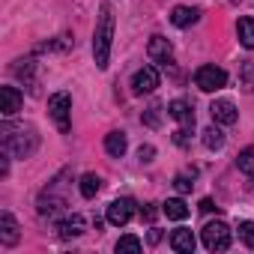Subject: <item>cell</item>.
Segmentation results:
<instances>
[{
	"instance_id": "cell-9",
	"label": "cell",
	"mask_w": 254,
	"mask_h": 254,
	"mask_svg": "<svg viewBox=\"0 0 254 254\" xmlns=\"http://www.w3.org/2000/svg\"><path fill=\"white\" fill-rule=\"evenodd\" d=\"M156 87H159V69H156V66H144V69L135 72V78H132V93H135V96L153 93Z\"/></svg>"
},
{
	"instance_id": "cell-23",
	"label": "cell",
	"mask_w": 254,
	"mask_h": 254,
	"mask_svg": "<svg viewBox=\"0 0 254 254\" xmlns=\"http://www.w3.org/2000/svg\"><path fill=\"white\" fill-rule=\"evenodd\" d=\"M33 60H18V66H15V75L21 78V81H27V90H36V81H33Z\"/></svg>"
},
{
	"instance_id": "cell-11",
	"label": "cell",
	"mask_w": 254,
	"mask_h": 254,
	"mask_svg": "<svg viewBox=\"0 0 254 254\" xmlns=\"http://www.w3.org/2000/svg\"><path fill=\"white\" fill-rule=\"evenodd\" d=\"M0 99H3V105H0L3 117H15L21 111V102H24V96L18 93V87H0Z\"/></svg>"
},
{
	"instance_id": "cell-27",
	"label": "cell",
	"mask_w": 254,
	"mask_h": 254,
	"mask_svg": "<svg viewBox=\"0 0 254 254\" xmlns=\"http://www.w3.org/2000/svg\"><path fill=\"white\" fill-rule=\"evenodd\" d=\"M147 126H150V129H159V123H162V108L159 105H153L150 111H144V117H141Z\"/></svg>"
},
{
	"instance_id": "cell-13",
	"label": "cell",
	"mask_w": 254,
	"mask_h": 254,
	"mask_svg": "<svg viewBox=\"0 0 254 254\" xmlns=\"http://www.w3.org/2000/svg\"><path fill=\"white\" fill-rule=\"evenodd\" d=\"M194 236H191V230H186V227H177L174 233H171V248L174 251H180V254H191L194 251Z\"/></svg>"
},
{
	"instance_id": "cell-16",
	"label": "cell",
	"mask_w": 254,
	"mask_h": 254,
	"mask_svg": "<svg viewBox=\"0 0 254 254\" xmlns=\"http://www.w3.org/2000/svg\"><path fill=\"white\" fill-rule=\"evenodd\" d=\"M57 233H60V239H78V236L84 233V218H81V215L63 218V221L57 224Z\"/></svg>"
},
{
	"instance_id": "cell-29",
	"label": "cell",
	"mask_w": 254,
	"mask_h": 254,
	"mask_svg": "<svg viewBox=\"0 0 254 254\" xmlns=\"http://www.w3.org/2000/svg\"><path fill=\"white\" fill-rule=\"evenodd\" d=\"M189 141H191V129L189 126H180V129L174 132V144L177 147H189Z\"/></svg>"
},
{
	"instance_id": "cell-2",
	"label": "cell",
	"mask_w": 254,
	"mask_h": 254,
	"mask_svg": "<svg viewBox=\"0 0 254 254\" xmlns=\"http://www.w3.org/2000/svg\"><path fill=\"white\" fill-rule=\"evenodd\" d=\"M111 45H114V12L105 3L99 12V24L93 33V57L99 69H108V57H111Z\"/></svg>"
},
{
	"instance_id": "cell-14",
	"label": "cell",
	"mask_w": 254,
	"mask_h": 254,
	"mask_svg": "<svg viewBox=\"0 0 254 254\" xmlns=\"http://www.w3.org/2000/svg\"><path fill=\"white\" fill-rule=\"evenodd\" d=\"M18 221L9 215V212H3V215H0V242H3V245H15L18 242Z\"/></svg>"
},
{
	"instance_id": "cell-25",
	"label": "cell",
	"mask_w": 254,
	"mask_h": 254,
	"mask_svg": "<svg viewBox=\"0 0 254 254\" xmlns=\"http://www.w3.org/2000/svg\"><path fill=\"white\" fill-rule=\"evenodd\" d=\"M239 239L254 251V221H239Z\"/></svg>"
},
{
	"instance_id": "cell-26",
	"label": "cell",
	"mask_w": 254,
	"mask_h": 254,
	"mask_svg": "<svg viewBox=\"0 0 254 254\" xmlns=\"http://www.w3.org/2000/svg\"><path fill=\"white\" fill-rule=\"evenodd\" d=\"M191 180H194V171H191V174H177V180H174L177 191H180V194L191 191V189H194V183H191Z\"/></svg>"
},
{
	"instance_id": "cell-5",
	"label": "cell",
	"mask_w": 254,
	"mask_h": 254,
	"mask_svg": "<svg viewBox=\"0 0 254 254\" xmlns=\"http://www.w3.org/2000/svg\"><path fill=\"white\" fill-rule=\"evenodd\" d=\"M200 239H203L206 251H227L230 248V227L224 221H209L200 230Z\"/></svg>"
},
{
	"instance_id": "cell-19",
	"label": "cell",
	"mask_w": 254,
	"mask_h": 254,
	"mask_svg": "<svg viewBox=\"0 0 254 254\" xmlns=\"http://www.w3.org/2000/svg\"><path fill=\"white\" fill-rule=\"evenodd\" d=\"M162 212H165L168 218H174V221H183V218L189 215V206H186V200H180V197H171V200H165Z\"/></svg>"
},
{
	"instance_id": "cell-10",
	"label": "cell",
	"mask_w": 254,
	"mask_h": 254,
	"mask_svg": "<svg viewBox=\"0 0 254 254\" xmlns=\"http://www.w3.org/2000/svg\"><path fill=\"white\" fill-rule=\"evenodd\" d=\"M209 114H212V120L221 123V126H233V123L239 120V111H236V105H233L230 99H215V102L209 105Z\"/></svg>"
},
{
	"instance_id": "cell-24",
	"label": "cell",
	"mask_w": 254,
	"mask_h": 254,
	"mask_svg": "<svg viewBox=\"0 0 254 254\" xmlns=\"http://www.w3.org/2000/svg\"><path fill=\"white\" fill-rule=\"evenodd\" d=\"M99 189H102V180H99L96 174H84V177H81V194H84V197H96Z\"/></svg>"
},
{
	"instance_id": "cell-32",
	"label": "cell",
	"mask_w": 254,
	"mask_h": 254,
	"mask_svg": "<svg viewBox=\"0 0 254 254\" xmlns=\"http://www.w3.org/2000/svg\"><path fill=\"white\" fill-rule=\"evenodd\" d=\"M141 215H144L147 221H153V218H156V209H153V206H147V209H141Z\"/></svg>"
},
{
	"instance_id": "cell-6",
	"label": "cell",
	"mask_w": 254,
	"mask_h": 254,
	"mask_svg": "<svg viewBox=\"0 0 254 254\" xmlns=\"http://www.w3.org/2000/svg\"><path fill=\"white\" fill-rule=\"evenodd\" d=\"M194 84H197L203 93H215V90H221V87L227 84V72H224L221 66H200V69L194 72Z\"/></svg>"
},
{
	"instance_id": "cell-12",
	"label": "cell",
	"mask_w": 254,
	"mask_h": 254,
	"mask_svg": "<svg viewBox=\"0 0 254 254\" xmlns=\"http://www.w3.org/2000/svg\"><path fill=\"white\" fill-rule=\"evenodd\" d=\"M168 114H171L180 126H189V129H194V111H191V105H189L186 99H174V102L168 105Z\"/></svg>"
},
{
	"instance_id": "cell-31",
	"label": "cell",
	"mask_w": 254,
	"mask_h": 254,
	"mask_svg": "<svg viewBox=\"0 0 254 254\" xmlns=\"http://www.w3.org/2000/svg\"><path fill=\"white\" fill-rule=\"evenodd\" d=\"M200 209H203V212H212V209H218V206H215L209 197H203V200H200Z\"/></svg>"
},
{
	"instance_id": "cell-7",
	"label": "cell",
	"mask_w": 254,
	"mask_h": 254,
	"mask_svg": "<svg viewBox=\"0 0 254 254\" xmlns=\"http://www.w3.org/2000/svg\"><path fill=\"white\" fill-rule=\"evenodd\" d=\"M147 54H150V60H153L156 66H162V69H168V66L174 63V48H171V42H168L165 36H153L150 45H147Z\"/></svg>"
},
{
	"instance_id": "cell-33",
	"label": "cell",
	"mask_w": 254,
	"mask_h": 254,
	"mask_svg": "<svg viewBox=\"0 0 254 254\" xmlns=\"http://www.w3.org/2000/svg\"><path fill=\"white\" fill-rule=\"evenodd\" d=\"M159 239H162V230H150V242H153V245H156V242H159Z\"/></svg>"
},
{
	"instance_id": "cell-18",
	"label": "cell",
	"mask_w": 254,
	"mask_h": 254,
	"mask_svg": "<svg viewBox=\"0 0 254 254\" xmlns=\"http://www.w3.org/2000/svg\"><path fill=\"white\" fill-rule=\"evenodd\" d=\"M126 147H129V141H126L123 132H111V135L105 138V150H108V156H114V159H120V156L126 153Z\"/></svg>"
},
{
	"instance_id": "cell-30",
	"label": "cell",
	"mask_w": 254,
	"mask_h": 254,
	"mask_svg": "<svg viewBox=\"0 0 254 254\" xmlns=\"http://www.w3.org/2000/svg\"><path fill=\"white\" fill-rule=\"evenodd\" d=\"M153 156H156V150H153V147H150V144H147V147H141V150H138V159H141V162H153Z\"/></svg>"
},
{
	"instance_id": "cell-21",
	"label": "cell",
	"mask_w": 254,
	"mask_h": 254,
	"mask_svg": "<svg viewBox=\"0 0 254 254\" xmlns=\"http://www.w3.org/2000/svg\"><path fill=\"white\" fill-rule=\"evenodd\" d=\"M141 248H144V242L138 236H132V233L120 236V242H117V254H138Z\"/></svg>"
},
{
	"instance_id": "cell-20",
	"label": "cell",
	"mask_w": 254,
	"mask_h": 254,
	"mask_svg": "<svg viewBox=\"0 0 254 254\" xmlns=\"http://www.w3.org/2000/svg\"><path fill=\"white\" fill-rule=\"evenodd\" d=\"M203 147H206V150H221V147H224V132L218 129V126L203 129Z\"/></svg>"
},
{
	"instance_id": "cell-22",
	"label": "cell",
	"mask_w": 254,
	"mask_h": 254,
	"mask_svg": "<svg viewBox=\"0 0 254 254\" xmlns=\"http://www.w3.org/2000/svg\"><path fill=\"white\" fill-rule=\"evenodd\" d=\"M236 168H239L245 177H254V147H245V150L236 156Z\"/></svg>"
},
{
	"instance_id": "cell-28",
	"label": "cell",
	"mask_w": 254,
	"mask_h": 254,
	"mask_svg": "<svg viewBox=\"0 0 254 254\" xmlns=\"http://www.w3.org/2000/svg\"><path fill=\"white\" fill-rule=\"evenodd\" d=\"M242 87L245 90H254V60H245L242 63Z\"/></svg>"
},
{
	"instance_id": "cell-3",
	"label": "cell",
	"mask_w": 254,
	"mask_h": 254,
	"mask_svg": "<svg viewBox=\"0 0 254 254\" xmlns=\"http://www.w3.org/2000/svg\"><path fill=\"white\" fill-rule=\"evenodd\" d=\"M48 114H51V120H54V126L63 132V135H69V129H72V96L66 93V90H60V93H54L51 99H48Z\"/></svg>"
},
{
	"instance_id": "cell-15",
	"label": "cell",
	"mask_w": 254,
	"mask_h": 254,
	"mask_svg": "<svg viewBox=\"0 0 254 254\" xmlns=\"http://www.w3.org/2000/svg\"><path fill=\"white\" fill-rule=\"evenodd\" d=\"M171 21H174V27H191V24L200 21V9H194V6H177L171 12Z\"/></svg>"
},
{
	"instance_id": "cell-4",
	"label": "cell",
	"mask_w": 254,
	"mask_h": 254,
	"mask_svg": "<svg viewBox=\"0 0 254 254\" xmlns=\"http://www.w3.org/2000/svg\"><path fill=\"white\" fill-rule=\"evenodd\" d=\"M63 177L66 174H60L54 183H48V189L39 194V215H57V212H63V206H66V194H63Z\"/></svg>"
},
{
	"instance_id": "cell-17",
	"label": "cell",
	"mask_w": 254,
	"mask_h": 254,
	"mask_svg": "<svg viewBox=\"0 0 254 254\" xmlns=\"http://www.w3.org/2000/svg\"><path fill=\"white\" fill-rule=\"evenodd\" d=\"M236 36H239V45L251 51V48H254V18H239Z\"/></svg>"
},
{
	"instance_id": "cell-8",
	"label": "cell",
	"mask_w": 254,
	"mask_h": 254,
	"mask_svg": "<svg viewBox=\"0 0 254 254\" xmlns=\"http://www.w3.org/2000/svg\"><path fill=\"white\" fill-rule=\"evenodd\" d=\"M132 215H135V200H132V197H120V200H114V203L108 206V221H111L114 227L129 224Z\"/></svg>"
},
{
	"instance_id": "cell-1",
	"label": "cell",
	"mask_w": 254,
	"mask_h": 254,
	"mask_svg": "<svg viewBox=\"0 0 254 254\" xmlns=\"http://www.w3.org/2000/svg\"><path fill=\"white\" fill-rule=\"evenodd\" d=\"M0 135H3V147L6 153H12L15 159H30L39 147V135L33 126H15V123H3V129H0Z\"/></svg>"
}]
</instances>
